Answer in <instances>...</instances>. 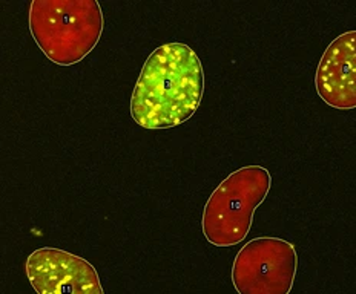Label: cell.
Segmentation results:
<instances>
[{
    "label": "cell",
    "instance_id": "cell-1",
    "mask_svg": "<svg viewBox=\"0 0 356 294\" xmlns=\"http://www.w3.org/2000/svg\"><path fill=\"white\" fill-rule=\"evenodd\" d=\"M204 72L184 43H166L147 58L131 98V115L145 129H170L188 121L202 103Z\"/></svg>",
    "mask_w": 356,
    "mask_h": 294
},
{
    "label": "cell",
    "instance_id": "cell-2",
    "mask_svg": "<svg viewBox=\"0 0 356 294\" xmlns=\"http://www.w3.org/2000/svg\"><path fill=\"white\" fill-rule=\"evenodd\" d=\"M105 28L95 0H34L29 6V31L37 46L60 66H72L97 46Z\"/></svg>",
    "mask_w": 356,
    "mask_h": 294
},
{
    "label": "cell",
    "instance_id": "cell-3",
    "mask_svg": "<svg viewBox=\"0 0 356 294\" xmlns=\"http://www.w3.org/2000/svg\"><path fill=\"white\" fill-rule=\"evenodd\" d=\"M270 187V172L263 166L241 167L221 181L204 205L202 227L207 242L232 247L246 239L254 213Z\"/></svg>",
    "mask_w": 356,
    "mask_h": 294
},
{
    "label": "cell",
    "instance_id": "cell-4",
    "mask_svg": "<svg viewBox=\"0 0 356 294\" xmlns=\"http://www.w3.org/2000/svg\"><path fill=\"white\" fill-rule=\"evenodd\" d=\"M298 256L295 245L281 238H255L236 254L232 282L240 294H289Z\"/></svg>",
    "mask_w": 356,
    "mask_h": 294
},
{
    "label": "cell",
    "instance_id": "cell-5",
    "mask_svg": "<svg viewBox=\"0 0 356 294\" xmlns=\"http://www.w3.org/2000/svg\"><path fill=\"white\" fill-rule=\"evenodd\" d=\"M25 270L28 281L40 294H103L99 273L91 263L65 250H35Z\"/></svg>",
    "mask_w": 356,
    "mask_h": 294
},
{
    "label": "cell",
    "instance_id": "cell-6",
    "mask_svg": "<svg viewBox=\"0 0 356 294\" xmlns=\"http://www.w3.org/2000/svg\"><path fill=\"white\" fill-rule=\"evenodd\" d=\"M315 86L330 107L356 109V31L341 34L325 49L316 69Z\"/></svg>",
    "mask_w": 356,
    "mask_h": 294
}]
</instances>
